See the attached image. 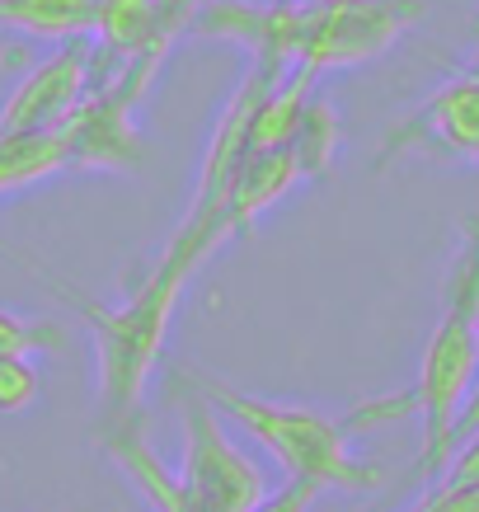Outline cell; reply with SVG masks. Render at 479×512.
Returning a JSON list of instances; mask_svg holds the SVG:
<instances>
[{
  "label": "cell",
  "mask_w": 479,
  "mask_h": 512,
  "mask_svg": "<svg viewBox=\"0 0 479 512\" xmlns=\"http://www.w3.org/2000/svg\"><path fill=\"white\" fill-rule=\"evenodd\" d=\"M231 235L235 231H231V221H226V212H221V202L212 193H198L184 226L170 235V245L155 254L151 273L132 287L127 301L104 306V301H90V296L62 287V296L94 329V367H99V419H104V433L137 423L141 395H146L151 367L174 325L179 296L193 282V273L207 264V254L217 245H226Z\"/></svg>",
  "instance_id": "6da1fadb"
},
{
  "label": "cell",
  "mask_w": 479,
  "mask_h": 512,
  "mask_svg": "<svg viewBox=\"0 0 479 512\" xmlns=\"http://www.w3.org/2000/svg\"><path fill=\"white\" fill-rule=\"evenodd\" d=\"M423 15L428 0H287V5L212 0L198 5L188 29L245 43L249 57L263 66L325 76L334 66L381 57L414 24H423Z\"/></svg>",
  "instance_id": "7a4b0ae2"
},
{
  "label": "cell",
  "mask_w": 479,
  "mask_h": 512,
  "mask_svg": "<svg viewBox=\"0 0 479 512\" xmlns=\"http://www.w3.org/2000/svg\"><path fill=\"white\" fill-rule=\"evenodd\" d=\"M188 381L217 404L221 419L240 423L254 442H259L282 470L287 480H306L315 489H376L381 484V470L362 466L348 442L362 428H381V423L409 419L414 414V395L400 390V395H381V400H362L348 414H325L315 404H296V400H263V395H249V390H235L217 376H198L188 372Z\"/></svg>",
  "instance_id": "3957f363"
},
{
  "label": "cell",
  "mask_w": 479,
  "mask_h": 512,
  "mask_svg": "<svg viewBox=\"0 0 479 512\" xmlns=\"http://www.w3.org/2000/svg\"><path fill=\"white\" fill-rule=\"evenodd\" d=\"M479 221L465 226V240L447 268V287H442V320L428 334L423 362L409 395H414V414L423 419V451H418V475H437L456 451V423L461 409L475 390L479 376Z\"/></svg>",
  "instance_id": "277c9868"
},
{
  "label": "cell",
  "mask_w": 479,
  "mask_h": 512,
  "mask_svg": "<svg viewBox=\"0 0 479 512\" xmlns=\"http://www.w3.org/2000/svg\"><path fill=\"white\" fill-rule=\"evenodd\" d=\"M174 400L184 414V484L193 512H254L263 503V475L221 428L217 404L207 400L188 372H174Z\"/></svg>",
  "instance_id": "5b68a950"
},
{
  "label": "cell",
  "mask_w": 479,
  "mask_h": 512,
  "mask_svg": "<svg viewBox=\"0 0 479 512\" xmlns=\"http://www.w3.org/2000/svg\"><path fill=\"white\" fill-rule=\"evenodd\" d=\"M90 85H94V43L90 38H66L0 104V141L57 132L71 118V109L90 94Z\"/></svg>",
  "instance_id": "8992f818"
},
{
  "label": "cell",
  "mask_w": 479,
  "mask_h": 512,
  "mask_svg": "<svg viewBox=\"0 0 479 512\" xmlns=\"http://www.w3.org/2000/svg\"><path fill=\"white\" fill-rule=\"evenodd\" d=\"M395 156L479 160V66L470 76L437 85L414 113L390 127L376 165H390Z\"/></svg>",
  "instance_id": "52a82bcc"
},
{
  "label": "cell",
  "mask_w": 479,
  "mask_h": 512,
  "mask_svg": "<svg viewBox=\"0 0 479 512\" xmlns=\"http://www.w3.org/2000/svg\"><path fill=\"white\" fill-rule=\"evenodd\" d=\"M66 165V146L57 132H43V137H15L0 141V198L15 193V188H29L47 174H57Z\"/></svg>",
  "instance_id": "ba28073f"
},
{
  "label": "cell",
  "mask_w": 479,
  "mask_h": 512,
  "mask_svg": "<svg viewBox=\"0 0 479 512\" xmlns=\"http://www.w3.org/2000/svg\"><path fill=\"white\" fill-rule=\"evenodd\" d=\"M287 151H292L301 179H315V174L329 170V160L339 151V113H334L329 99H315V94H310V104H306V113H301V123H296L292 141H287Z\"/></svg>",
  "instance_id": "9c48e42d"
},
{
  "label": "cell",
  "mask_w": 479,
  "mask_h": 512,
  "mask_svg": "<svg viewBox=\"0 0 479 512\" xmlns=\"http://www.w3.org/2000/svg\"><path fill=\"white\" fill-rule=\"evenodd\" d=\"M66 348V329L57 320H29V315L0 306V357H33Z\"/></svg>",
  "instance_id": "30bf717a"
},
{
  "label": "cell",
  "mask_w": 479,
  "mask_h": 512,
  "mask_svg": "<svg viewBox=\"0 0 479 512\" xmlns=\"http://www.w3.org/2000/svg\"><path fill=\"white\" fill-rule=\"evenodd\" d=\"M43 400V372L29 357H0V419L29 414Z\"/></svg>",
  "instance_id": "8fae6325"
},
{
  "label": "cell",
  "mask_w": 479,
  "mask_h": 512,
  "mask_svg": "<svg viewBox=\"0 0 479 512\" xmlns=\"http://www.w3.org/2000/svg\"><path fill=\"white\" fill-rule=\"evenodd\" d=\"M155 5H160V15L170 19V24H174L179 33L188 29V19L198 15V0H155Z\"/></svg>",
  "instance_id": "7c38bea8"
},
{
  "label": "cell",
  "mask_w": 479,
  "mask_h": 512,
  "mask_svg": "<svg viewBox=\"0 0 479 512\" xmlns=\"http://www.w3.org/2000/svg\"><path fill=\"white\" fill-rule=\"evenodd\" d=\"M475 334H479V315H475Z\"/></svg>",
  "instance_id": "4fadbf2b"
},
{
  "label": "cell",
  "mask_w": 479,
  "mask_h": 512,
  "mask_svg": "<svg viewBox=\"0 0 479 512\" xmlns=\"http://www.w3.org/2000/svg\"><path fill=\"white\" fill-rule=\"evenodd\" d=\"M282 5H287V0H282Z\"/></svg>",
  "instance_id": "5bb4252c"
},
{
  "label": "cell",
  "mask_w": 479,
  "mask_h": 512,
  "mask_svg": "<svg viewBox=\"0 0 479 512\" xmlns=\"http://www.w3.org/2000/svg\"><path fill=\"white\" fill-rule=\"evenodd\" d=\"M475 66H479V62H475Z\"/></svg>",
  "instance_id": "9a60e30c"
}]
</instances>
